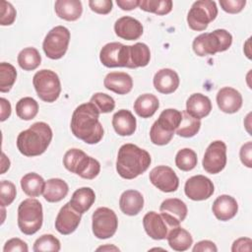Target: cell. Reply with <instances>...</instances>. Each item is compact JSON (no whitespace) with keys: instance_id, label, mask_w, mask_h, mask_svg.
I'll return each instance as SVG.
<instances>
[{"instance_id":"5bb4252c","label":"cell","mask_w":252,"mask_h":252,"mask_svg":"<svg viewBox=\"0 0 252 252\" xmlns=\"http://www.w3.org/2000/svg\"><path fill=\"white\" fill-rule=\"evenodd\" d=\"M185 195L193 201L209 199L215 192V186L210 178L205 175H194L187 179L184 186Z\"/></svg>"},{"instance_id":"ac0fdd59","label":"cell","mask_w":252,"mask_h":252,"mask_svg":"<svg viewBox=\"0 0 252 252\" xmlns=\"http://www.w3.org/2000/svg\"><path fill=\"white\" fill-rule=\"evenodd\" d=\"M217 103L222 112L235 113L242 106V95L237 90L231 87H224L218 92Z\"/></svg>"},{"instance_id":"f1b7e54d","label":"cell","mask_w":252,"mask_h":252,"mask_svg":"<svg viewBox=\"0 0 252 252\" xmlns=\"http://www.w3.org/2000/svg\"><path fill=\"white\" fill-rule=\"evenodd\" d=\"M159 106V101L155 94H144L139 95L134 102V110L142 118L152 117Z\"/></svg>"},{"instance_id":"d590c367","label":"cell","mask_w":252,"mask_h":252,"mask_svg":"<svg viewBox=\"0 0 252 252\" xmlns=\"http://www.w3.org/2000/svg\"><path fill=\"white\" fill-rule=\"evenodd\" d=\"M38 112L37 101L31 97L26 96L21 98L16 104V113L19 118L23 120L33 119Z\"/></svg>"},{"instance_id":"d4e9b609","label":"cell","mask_w":252,"mask_h":252,"mask_svg":"<svg viewBox=\"0 0 252 252\" xmlns=\"http://www.w3.org/2000/svg\"><path fill=\"white\" fill-rule=\"evenodd\" d=\"M119 207L123 214L136 216L144 207V197L137 190H126L120 196Z\"/></svg>"},{"instance_id":"ab89813d","label":"cell","mask_w":252,"mask_h":252,"mask_svg":"<svg viewBox=\"0 0 252 252\" xmlns=\"http://www.w3.org/2000/svg\"><path fill=\"white\" fill-rule=\"evenodd\" d=\"M60 248H61V245L58 238H56L52 234H43L34 241L32 250L34 252H43V251L58 252L60 251Z\"/></svg>"},{"instance_id":"7402d4cb","label":"cell","mask_w":252,"mask_h":252,"mask_svg":"<svg viewBox=\"0 0 252 252\" xmlns=\"http://www.w3.org/2000/svg\"><path fill=\"white\" fill-rule=\"evenodd\" d=\"M104 87L118 94H126L133 88L132 77L125 72H110L103 81Z\"/></svg>"},{"instance_id":"8fae6325","label":"cell","mask_w":252,"mask_h":252,"mask_svg":"<svg viewBox=\"0 0 252 252\" xmlns=\"http://www.w3.org/2000/svg\"><path fill=\"white\" fill-rule=\"evenodd\" d=\"M99 60L108 68H129V45L120 42H109L102 46L99 52Z\"/></svg>"},{"instance_id":"cb8c5ba5","label":"cell","mask_w":252,"mask_h":252,"mask_svg":"<svg viewBox=\"0 0 252 252\" xmlns=\"http://www.w3.org/2000/svg\"><path fill=\"white\" fill-rule=\"evenodd\" d=\"M212 110L211 99L200 93L191 94L186 101V111L197 119H202L210 114Z\"/></svg>"},{"instance_id":"2e32d148","label":"cell","mask_w":252,"mask_h":252,"mask_svg":"<svg viewBox=\"0 0 252 252\" xmlns=\"http://www.w3.org/2000/svg\"><path fill=\"white\" fill-rule=\"evenodd\" d=\"M82 214L76 211L70 203H66L59 211L55 220L56 230L63 234L68 235L73 233L80 224Z\"/></svg>"},{"instance_id":"8d00e7d4","label":"cell","mask_w":252,"mask_h":252,"mask_svg":"<svg viewBox=\"0 0 252 252\" xmlns=\"http://www.w3.org/2000/svg\"><path fill=\"white\" fill-rule=\"evenodd\" d=\"M139 7L145 12L154 13L156 15H166L172 10L171 0H140Z\"/></svg>"},{"instance_id":"ffe728a7","label":"cell","mask_w":252,"mask_h":252,"mask_svg":"<svg viewBox=\"0 0 252 252\" xmlns=\"http://www.w3.org/2000/svg\"><path fill=\"white\" fill-rule=\"evenodd\" d=\"M179 76L178 74L169 68H163L158 70L154 76V87L155 89L164 94H172L179 87Z\"/></svg>"},{"instance_id":"e0dca14e","label":"cell","mask_w":252,"mask_h":252,"mask_svg":"<svg viewBox=\"0 0 252 252\" xmlns=\"http://www.w3.org/2000/svg\"><path fill=\"white\" fill-rule=\"evenodd\" d=\"M159 212L173 227H176L185 220L188 209L186 204L180 199L169 198L161 203Z\"/></svg>"},{"instance_id":"7a4b0ae2","label":"cell","mask_w":252,"mask_h":252,"mask_svg":"<svg viewBox=\"0 0 252 252\" xmlns=\"http://www.w3.org/2000/svg\"><path fill=\"white\" fill-rule=\"evenodd\" d=\"M152 161L150 154L134 144L120 147L116 159V170L124 179H134L144 173Z\"/></svg>"},{"instance_id":"8992f818","label":"cell","mask_w":252,"mask_h":252,"mask_svg":"<svg viewBox=\"0 0 252 252\" xmlns=\"http://www.w3.org/2000/svg\"><path fill=\"white\" fill-rule=\"evenodd\" d=\"M43 221L42 206L36 199L28 198L18 207V226L26 235L37 232Z\"/></svg>"},{"instance_id":"e575fe53","label":"cell","mask_w":252,"mask_h":252,"mask_svg":"<svg viewBox=\"0 0 252 252\" xmlns=\"http://www.w3.org/2000/svg\"><path fill=\"white\" fill-rule=\"evenodd\" d=\"M181 113L182 119L175 132L180 137L191 138L199 132L201 127V121L200 119H197L190 115L186 110L181 111Z\"/></svg>"},{"instance_id":"ee69618b","label":"cell","mask_w":252,"mask_h":252,"mask_svg":"<svg viewBox=\"0 0 252 252\" xmlns=\"http://www.w3.org/2000/svg\"><path fill=\"white\" fill-rule=\"evenodd\" d=\"M17 13L10 2L2 0L0 2V25L10 26L15 22Z\"/></svg>"},{"instance_id":"74e56055","label":"cell","mask_w":252,"mask_h":252,"mask_svg":"<svg viewBox=\"0 0 252 252\" xmlns=\"http://www.w3.org/2000/svg\"><path fill=\"white\" fill-rule=\"evenodd\" d=\"M197 162L196 153L189 148L179 150L175 156V164L182 171L192 170L197 165Z\"/></svg>"},{"instance_id":"4316f807","label":"cell","mask_w":252,"mask_h":252,"mask_svg":"<svg viewBox=\"0 0 252 252\" xmlns=\"http://www.w3.org/2000/svg\"><path fill=\"white\" fill-rule=\"evenodd\" d=\"M68 192V184L63 179L51 178L45 182L43 198L49 203H56L63 200Z\"/></svg>"},{"instance_id":"f907efd6","label":"cell","mask_w":252,"mask_h":252,"mask_svg":"<svg viewBox=\"0 0 252 252\" xmlns=\"http://www.w3.org/2000/svg\"><path fill=\"white\" fill-rule=\"evenodd\" d=\"M204 251L217 252L218 248H217L216 244L213 241H210V240L199 241L193 247V252H204Z\"/></svg>"},{"instance_id":"83f0119b","label":"cell","mask_w":252,"mask_h":252,"mask_svg":"<svg viewBox=\"0 0 252 252\" xmlns=\"http://www.w3.org/2000/svg\"><path fill=\"white\" fill-rule=\"evenodd\" d=\"M95 201L94 191L90 187H82L77 189L70 200L71 206L81 214L86 213L91 209Z\"/></svg>"},{"instance_id":"bcb514c9","label":"cell","mask_w":252,"mask_h":252,"mask_svg":"<svg viewBox=\"0 0 252 252\" xmlns=\"http://www.w3.org/2000/svg\"><path fill=\"white\" fill-rule=\"evenodd\" d=\"M112 1L111 0H90L89 6L91 10L94 13L100 15H106L112 10Z\"/></svg>"},{"instance_id":"681fc988","label":"cell","mask_w":252,"mask_h":252,"mask_svg":"<svg viewBox=\"0 0 252 252\" xmlns=\"http://www.w3.org/2000/svg\"><path fill=\"white\" fill-rule=\"evenodd\" d=\"M252 240L249 237H241L236 239L231 247L232 252H237V251H251L252 247Z\"/></svg>"},{"instance_id":"7bdbcfd3","label":"cell","mask_w":252,"mask_h":252,"mask_svg":"<svg viewBox=\"0 0 252 252\" xmlns=\"http://www.w3.org/2000/svg\"><path fill=\"white\" fill-rule=\"evenodd\" d=\"M174 133H169L161 129L155 121L150 130V138L153 144L158 146H163L168 144L173 138Z\"/></svg>"},{"instance_id":"f5cc1de1","label":"cell","mask_w":252,"mask_h":252,"mask_svg":"<svg viewBox=\"0 0 252 252\" xmlns=\"http://www.w3.org/2000/svg\"><path fill=\"white\" fill-rule=\"evenodd\" d=\"M116 3L122 10L130 11L139 6L140 0H117Z\"/></svg>"},{"instance_id":"816d5d0a","label":"cell","mask_w":252,"mask_h":252,"mask_svg":"<svg viewBox=\"0 0 252 252\" xmlns=\"http://www.w3.org/2000/svg\"><path fill=\"white\" fill-rule=\"evenodd\" d=\"M0 105H1V113H0V120L5 121L11 115V103L4 97L0 98Z\"/></svg>"},{"instance_id":"f6af8a7d","label":"cell","mask_w":252,"mask_h":252,"mask_svg":"<svg viewBox=\"0 0 252 252\" xmlns=\"http://www.w3.org/2000/svg\"><path fill=\"white\" fill-rule=\"evenodd\" d=\"M221 9L229 14H236L243 10L246 5L245 0H220Z\"/></svg>"},{"instance_id":"52a82bcc","label":"cell","mask_w":252,"mask_h":252,"mask_svg":"<svg viewBox=\"0 0 252 252\" xmlns=\"http://www.w3.org/2000/svg\"><path fill=\"white\" fill-rule=\"evenodd\" d=\"M32 84L38 97L45 102H54L60 95L61 84L54 71L48 69L37 71L32 78Z\"/></svg>"},{"instance_id":"4fadbf2b","label":"cell","mask_w":252,"mask_h":252,"mask_svg":"<svg viewBox=\"0 0 252 252\" xmlns=\"http://www.w3.org/2000/svg\"><path fill=\"white\" fill-rule=\"evenodd\" d=\"M151 183L158 190L170 193L177 190L179 179L174 170L166 165H158L154 167L149 174Z\"/></svg>"},{"instance_id":"30bf717a","label":"cell","mask_w":252,"mask_h":252,"mask_svg":"<svg viewBox=\"0 0 252 252\" xmlns=\"http://www.w3.org/2000/svg\"><path fill=\"white\" fill-rule=\"evenodd\" d=\"M93 233L98 239H106L113 236L118 227V219L113 210L100 207L92 216Z\"/></svg>"},{"instance_id":"484cf974","label":"cell","mask_w":252,"mask_h":252,"mask_svg":"<svg viewBox=\"0 0 252 252\" xmlns=\"http://www.w3.org/2000/svg\"><path fill=\"white\" fill-rule=\"evenodd\" d=\"M54 10L60 19L73 22L81 17L83 6L80 0H57L54 4Z\"/></svg>"},{"instance_id":"c3c4849f","label":"cell","mask_w":252,"mask_h":252,"mask_svg":"<svg viewBox=\"0 0 252 252\" xmlns=\"http://www.w3.org/2000/svg\"><path fill=\"white\" fill-rule=\"evenodd\" d=\"M251 152H252V143L247 142L245 143L239 152V157L241 162L247 166V167H252V161H251Z\"/></svg>"},{"instance_id":"1f68e13d","label":"cell","mask_w":252,"mask_h":252,"mask_svg":"<svg viewBox=\"0 0 252 252\" xmlns=\"http://www.w3.org/2000/svg\"><path fill=\"white\" fill-rule=\"evenodd\" d=\"M44 186L45 181L39 174L35 172L27 173L21 179V187L25 194L30 197H38L39 195L43 194Z\"/></svg>"},{"instance_id":"d6986e66","label":"cell","mask_w":252,"mask_h":252,"mask_svg":"<svg viewBox=\"0 0 252 252\" xmlns=\"http://www.w3.org/2000/svg\"><path fill=\"white\" fill-rule=\"evenodd\" d=\"M143 25L135 18L124 16L114 24V32L118 37L126 40L138 39L143 34Z\"/></svg>"},{"instance_id":"b9f144b4","label":"cell","mask_w":252,"mask_h":252,"mask_svg":"<svg viewBox=\"0 0 252 252\" xmlns=\"http://www.w3.org/2000/svg\"><path fill=\"white\" fill-rule=\"evenodd\" d=\"M16 186L13 182L2 180L0 182V204L1 207H7L13 203L16 198Z\"/></svg>"},{"instance_id":"277c9868","label":"cell","mask_w":252,"mask_h":252,"mask_svg":"<svg viewBox=\"0 0 252 252\" xmlns=\"http://www.w3.org/2000/svg\"><path fill=\"white\" fill-rule=\"evenodd\" d=\"M232 43V35L226 30L218 29L212 32H204L194 38L192 47L198 56L214 55L227 50Z\"/></svg>"},{"instance_id":"60d3db41","label":"cell","mask_w":252,"mask_h":252,"mask_svg":"<svg viewBox=\"0 0 252 252\" xmlns=\"http://www.w3.org/2000/svg\"><path fill=\"white\" fill-rule=\"evenodd\" d=\"M90 101L98 108L100 113L111 112L115 107V101L113 97L104 93H95L92 95Z\"/></svg>"},{"instance_id":"d6a6232c","label":"cell","mask_w":252,"mask_h":252,"mask_svg":"<svg viewBox=\"0 0 252 252\" xmlns=\"http://www.w3.org/2000/svg\"><path fill=\"white\" fill-rule=\"evenodd\" d=\"M182 119L181 111L174 108L164 109L158 116L156 122L158 125L166 132L174 133V131L178 128Z\"/></svg>"},{"instance_id":"f35d334b","label":"cell","mask_w":252,"mask_h":252,"mask_svg":"<svg viewBox=\"0 0 252 252\" xmlns=\"http://www.w3.org/2000/svg\"><path fill=\"white\" fill-rule=\"evenodd\" d=\"M17 79V70L16 68L6 62L0 63V92L8 93Z\"/></svg>"},{"instance_id":"603a6c76","label":"cell","mask_w":252,"mask_h":252,"mask_svg":"<svg viewBox=\"0 0 252 252\" xmlns=\"http://www.w3.org/2000/svg\"><path fill=\"white\" fill-rule=\"evenodd\" d=\"M114 131L120 136H131L136 131L137 121L130 110L120 109L112 116Z\"/></svg>"},{"instance_id":"ba28073f","label":"cell","mask_w":252,"mask_h":252,"mask_svg":"<svg viewBox=\"0 0 252 252\" xmlns=\"http://www.w3.org/2000/svg\"><path fill=\"white\" fill-rule=\"evenodd\" d=\"M218 16V7L215 1L200 0L192 4L188 15L187 23L193 31H205L209 24Z\"/></svg>"},{"instance_id":"7c38bea8","label":"cell","mask_w":252,"mask_h":252,"mask_svg":"<svg viewBox=\"0 0 252 252\" xmlns=\"http://www.w3.org/2000/svg\"><path fill=\"white\" fill-rule=\"evenodd\" d=\"M202 164L208 173H220L226 165V145L220 140L211 143L205 152Z\"/></svg>"},{"instance_id":"9a60e30c","label":"cell","mask_w":252,"mask_h":252,"mask_svg":"<svg viewBox=\"0 0 252 252\" xmlns=\"http://www.w3.org/2000/svg\"><path fill=\"white\" fill-rule=\"evenodd\" d=\"M143 225L146 233L155 240L165 239L169 231L174 228L166 219L157 212H148L143 218Z\"/></svg>"},{"instance_id":"f546056e","label":"cell","mask_w":252,"mask_h":252,"mask_svg":"<svg viewBox=\"0 0 252 252\" xmlns=\"http://www.w3.org/2000/svg\"><path fill=\"white\" fill-rule=\"evenodd\" d=\"M166 238L170 248L175 251H186L193 244V238L190 232L180 226L172 228Z\"/></svg>"},{"instance_id":"6da1fadb","label":"cell","mask_w":252,"mask_h":252,"mask_svg":"<svg viewBox=\"0 0 252 252\" xmlns=\"http://www.w3.org/2000/svg\"><path fill=\"white\" fill-rule=\"evenodd\" d=\"M99 114L98 108L91 101L77 106L70 124L73 135L90 145L100 142L103 137V127L98 120Z\"/></svg>"},{"instance_id":"44dd1931","label":"cell","mask_w":252,"mask_h":252,"mask_svg":"<svg viewBox=\"0 0 252 252\" xmlns=\"http://www.w3.org/2000/svg\"><path fill=\"white\" fill-rule=\"evenodd\" d=\"M212 211L218 220L226 221L235 217L238 211V205L233 197L220 195L214 201Z\"/></svg>"},{"instance_id":"4dcf8cb0","label":"cell","mask_w":252,"mask_h":252,"mask_svg":"<svg viewBox=\"0 0 252 252\" xmlns=\"http://www.w3.org/2000/svg\"><path fill=\"white\" fill-rule=\"evenodd\" d=\"M150 59L151 51L146 43L137 42L129 45V68L145 67L150 63Z\"/></svg>"},{"instance_id":"11a10c76","label":"cell","mask_w":252,"mask_h":252,"mask_svg":"<svg viewBox=\"0 0 252 252\" xmlns=\"http://www.w3.org/2000/svg\"><path fill=\"white\" fill-rule=\"evenodd\" d=\"M97 251H99V250H115V251H119V249L117 248V247H115V246H109V245H106V246H100V247H98L97 249H96Z\"/></svg>"},{"instance_id":"3957f363","label":"cell","mask_w":252,"mask_h":252,"mask_svg":"<svg viewBox=\"0 0 252 252\" xmlns=\"http://www.w3.org/2000/svg\"><path fill=\"white\" fill-rule=\"evenodd\" d=\"M52 140V130L45 122H35L17 137V148L26 157L42 155Z\"/></svg>"},{"instance_id":"9c48e42d","label":"cell","mask_w":252,"mask_h":252,"mask_svg":"<svg viewBox=\"0 0 252 252\" xmlns=\"http://www.w3.org/2000/svg\"><path fill=\"white\" fill-rule=\"evenodd\" d=\"M70 32L63 26H56L45 35L42 48L45 55L53 60L62 58L69 45Z\"/></svg>"},{"instance_id":"db71d44e","label":"cell","mask_w":252,"mask_h":252,"mask_svg":"<svg viewBox=\"0 0 252 252\" xmlns=\"http://www.w3.org/2000/svg\"><path fill=\"white\" fill-rule=\"evenodd\" d=\"M10 167V160L6 157L4 153H2V158H1V174L5 173L6 170H8Z\"/></svg>"},{"instance_id":"836d02e7","label":"cell","mask_w":252,"mask_h":252,"mask_svg":"<svg viewBox=\"0 0 252 252\" xmlns=\"http://www.w3.org/2000/svg\"><path fill=\"white\" fill-rule=\"evenodd\" d=\"M41 62V56L34 47H27L18 54V64L25 71H32L36 69Z\"/></svg>"},{"instance_id":"7dc6e473","label":"cell","mask_w":252,"mask_h":252,"mask_svg":"<svg viewBox=\"0 0 252 252\" xmlns=\"http://www.w3.org/2000/svg\"><path fill=\"white\" fill-rule=\"evenodd\" d=\"M3 251L4 252H28L29 251V247H28V244L20 239V238H11L9 239L4 247H3Z\"/></svg>"},{"instance_id":"5b68a950","label":"cell","mask_w":252,"mask_h":252,"mask_svg":"<svg viewBox=\"0 0 252 252\" xmlns=\"http://www.w3.org/2000/svg\"><path fill=\"white\" fill-rule=\"evenodd\" d=\"M65 168L82 178L94 179L100 171V163L80 149H70L63 157Z\"/></svg>"}]
</instances>
